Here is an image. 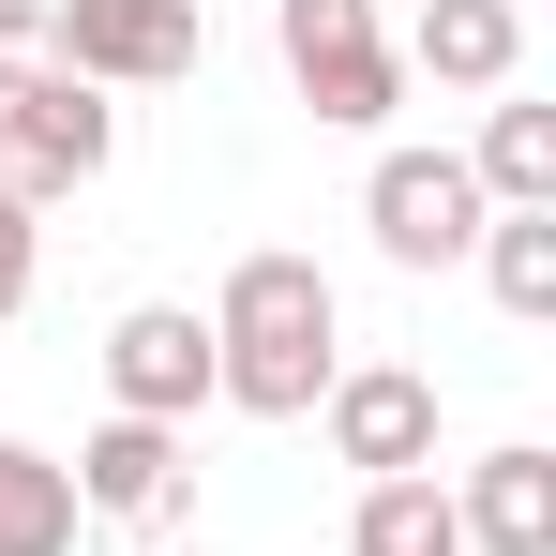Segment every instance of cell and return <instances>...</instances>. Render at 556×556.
Wrapping results in <instances>:
<instances>
[{
    "instance_id": "7a4b0ae2",
    "label": "cell",
    "mask_w": 556,
    "mask_h": 556,
    "mask_svg": "<svg viewBox=\"0 0 556 556\" xmlns=\"http://www.w3.org/2000/svg\"><path fill=\"white\" fill-rule=\"evenodd\" d=\"M271 46H286V76H301V105H316V121H346V136H376L391 91H406V61H391L376 0H271Z\"/></svg>"
},
{
    "instance_id": "9a60e30c",
    "label": "cell",
    "mask_w": 556,
    "mask_h": 556,
    "mask_svg": "<svg viewBox=\"0 0 556 556\" xmlns=\"http://www.w3.org/2000/svg\"><path fill=\"white\" fill-rule=\"evenodd\" d=\"M46 76H61V15H46V0H0V105L46 91Z\"/></svg>"
},
{
    "instance_id": "3957f363",
    "label": "cell",
    "mask_w": 556,
    "mask_h": 556,
    "mask_svg": "<svg viewBox=\"0 0 556 556\" xmlns=\"http://www.w3.org/2000/svg\"><path fill=\"white\" fill-rule=\"evenodd\" d=\"M46 15H61V76H91V91H181L211 61L195 0H46Z\"/></svg>"
},
{
    "instance_id": "7c38bea8",
    "label": "cell",
    "mask_w": 556,
    "mask_h": 556,
    "mask_svg": "<svg viewBox=\"0 0 556 556\" xmlns=\"http://www.w3.org/2000/svg\"><path fill=\"white\" fill-rule=\"evenodd\" d=\"M346 556H466L452 481H437V466H421V481H362V511H346Z\"/></svg>"
},
{
    "instance_id": "4fadbf2b",
    "label": "cell",
    "mask_w": 556,
    "mask_h": 556,
    "mask_svg": "<svg viewBox=\"0 0 556 556\" xmlns=\"http://www.w3.org/2000/svg\"><path fill=\"white\" fill-rule=\"evenodd\" d=\"M466 256H481V286H496L527 331L556 316V211H481V241H466Z\"/></svg>"
},
{
    "instance_id": "2e32d148",
    "label": "cell",
    "mask_w": 556,
    "mask_h": 556,
    "mask_svg": "<svg viewBox=\"0 0 556 556\" xmlns=\"http://www.w3.org/2000/svg\"><path fill=\"white\" fill-rule=\"evenodd\" d=\"M30 271H46V226H30V211H15V195H0V316H15V301H30Z\"/></svg>"
},
{
    "instance_id": "5bb4252c",
    "label": "cell",
    "mask_w": 556,
    "mask_h": 556,
    "mask_svg": "<svg viewBox=\"0 0 556 556\" xmlns=\"http://www.w3.org/2000/svg\"><path fill=\"white\" fill-rule=\"evenodd\" d=\"M0 556H76V481L0 437Z\"/></svg>"
},
{
    "instance_id": "277c9868",
    "label": "cell",
    "mask_w": 556,
    "mask_h": 556,
    "mask_svg": "<svg viewBox=\"0 0 556 556\" xmlns=\"http://www.w3.org/2000/svg\"><path fill=\"white\" fill-rule=\"evenodd\" d=\"M105 151H121V105H105L91 76H46V91L0 105V195H15V211H46V195L105 181Z\"/></svg>"
},
{
    "instance_id": "ba28073f",
    "label": "cell",
    "mask_w": 556,
    "mask_h": 556,
    "mask_svg": "<svg viewBox=\"0 0 556 556\" xmlns=\"http://www.w3.org/2000/svg\"><path fill=\"white\" fill-rule=\"evenodd\" d=\"M61 481H76V511H105V527H166V511H181V481H195V452L166 437V421H105Z\"/></svg>"
},
{
    "instance_id": "5b68a950",
    "label": "cell",
    "mask_w": 556,
    "mask_h": 556,
    "mask_svg": "<svg viewBox=\"0 0 556 556\" xmlns=\"http://www.w3.org/2000/svg\"><path fill=\"white\" fill-rule=\"evenodd\" d=\"M362 226H376L391 271H452L466 241H481V181H466V151H376Z\"/></svg>"
},
{
    "instance_id": "8992f818",
    "label": "cell",
    "mask_w": 556,
    "mask_h": 556,
    "mask_svg": "<svg viewBox=\"0 0 556 556\" xmlns=\"http://www.w3.org/2000/svg\"><path fill=\"white\" fill-rule=\"evenodd\" d=\"M105 391H121V421H166L181 437L195 406H211V316L195 301H136L105 331Z\"/></svg>"
},
{
    "instance_id": "6da1fadb",
    "label": "cell",
    "mask_w": 556,
    "mask_h": 556,
    "mask_svg": "<svg viewBox=\"0 0 556 556\" xmlns=\"http://www.w3.org/2000/svg\"><path fill=\"white\" fill-rule=\"evenodd\" d=\"M331 346H346V301L316 256H241L226 301H211V391L226 406H256V421H316V391H331Z\"/></svg>"
},
{
    "instance_id": "9c48e42d",
    "label": "cell",
    "mask_w": 556,
    "mask_h": 556,
    "mask_svg": "<svg viewBox=\"0 0 556 556\" xmlns=\"http://www.w3.org/2000/svg\"><path fill=\"white\" fill-rule=\"evenodd\" d=\"M452 527H466V556H556V452H481Z\"/></svg>"
},
{
    "instance_id": "52a82bcc",
    "label": "cell",
    "mask_w": 556,
    "mask_h": 556,
    "mask_svg": "<svg viewBox=\"0 0 556 556\" xmlns=\"http://www.w3.org/2000/svg\"><path fill=\"white\" fill-rule=\"evenodd\" d=\"M316 406H331V452L362 466V481H421V466H437V376L362 362V376H331Z\"/></svg>"
},
{
    "instance_id": "8fae6325",
    "label": "cell",
    "mask_w": 556,
    "mask_h": 556,
    "mask_svg": "<svg viewBox=\"0 0 556 556\" xmlns=\"http://www.w3.org/2000/svg\"><path fill=\"white\" fill-rule=\"evenodd\" d=\"M466 181H481V211H556V105H496Z\"/></svg>"
},
{
    "instance_id": "30bf717a",
    "label": "cell",
    "mask_w": 556,
    "mask_h": 556,
    "mask_svg": "<svg viewBox=\"0 0 556 556\" xmlns=\"http://www.w3.org/2000/svg\"><path fill=\"white\" fill-rule=\"evenodd\" d=\"M391 61H421L437 91H511V61H527V15H511V0H421V30H406Z\"/></svg>"
}]
</instances>
